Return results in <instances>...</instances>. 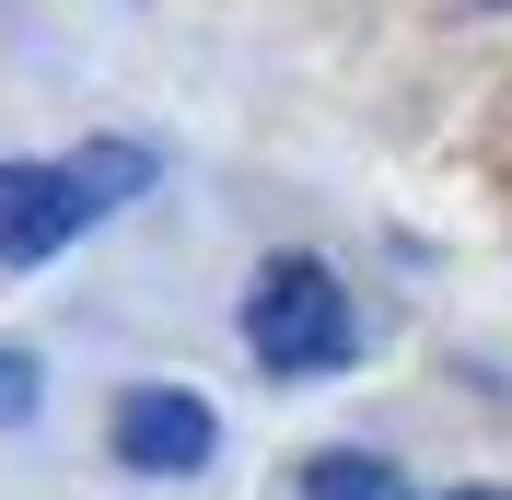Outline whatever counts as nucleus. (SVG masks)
I'll return each mask as SVG.
<instances>
[{
  "instance_id": "f03ea898",
  "label": "nucleus",
  "mask_w": 512,
  "mask_h": 500,
  "mask_svg": "<svg viewBox=\"0 0 512 500\" xmlns=\"http://www.w3.org/2000/svg\"><path fill=\"white\" fill-rule=\"evenodd\" d=\"M105 442H117L128 477H198V466H210V442H222V419H210L187 384H128L117 419H105Z\"/></svg>"
},
{
  "instance_id": "423d86ee",
  "label": "nucleus",
  "mask_w": 512,
  "mask_h": 500,
  "mask_svg": "<svg viewBox=\"0 0 512 500\" xmlns=\"http://www.w3.org/2000/svg\"><path fill=\"white\" fill-rule=\"evenodd\" d=\"M35 396H47V373H35L24 349H0V431H24V419H35Z\"/></svg>"
},
{
  "instance_id": "f257e3e1",
  "label": "nucleus",
  "mask_w": 512,
  "mask_h": 500,
  "mask_svg": "<svg viewBox=\"0 0 512 500\" xmlns=\"http://www.w3.org/2000/svg\"><path fill=\"white\" fill-rule=\"evenodd\" d=\"M245 349L268 373H338L361 349V314H350V280L326 256H268L245 291Z\"/></svg>"
},
{
  "instance_id": "20e7f679",
  "label": "nucleus",
  "mask_w": 512,
  "mask_h": 500,
  "mask_svg": "<svg viewBox=\"0 0 512 500\" xmlns=\"http://www.w3.org/2000/svg\"><path fill=\"white\" fill-rule=\"evenodd\" d=\"M59 175H70V198L105 221V210H128V198L152 187V152H140V140H94V152H70Z\"/></svg>"
},
{
  "instance_id": "0eeeda50",
  "label": "nucleus",
  "mask_w": 512,
  "mask_h": 500,
  "mask_svg": "<svg viewBox=\"0 0 512 500\" xmlns=\"http://www.w3.org/2000/svg\"><path fill=\"white\" fill-rule=\"evenodd\" d=\"M454 12H466V24H501V12H512V0H454Z\"/></svg>"
},
{
  "instance_id": "6e6552de",
  "label": "nucleus",
  "mask_w": 512,
  "mask_h": 500,
  "mask_svg": "<svg viewBox=\"0 0 512 500\" xmlns=\"http://www.w3.org/2000/svg\"><path fill=\"white\" fill-rule=\"evenodd\" d=\"M443 500H512V489H443Z\"/></svg>"
},
{
  "instance_id": "39448f33",
  "label": "nucleus",
  "mask_w": 512,
  "mask_h": 500,
  "mask_svg": "<svg viewBox=\"0 0 512 500\" xmlns=\"http://www.w3.org/2000/svg\"><path fill=\"white\" fill-rule=\"evenodd\" d=\"M303 500H408V477L384 466V454H350V442H326L315 466H303Z\"/></svg>"
},
{
  "instance_id": "7ed1b4c3",
  "label": "nucleus",
  "mask_w": 512,
  "mask_h": 500,
  "mask_svg": "<svg viewBox=\"0 0 512 500\" xmlns=\"http://www.w3.org/2000/svg\"><path fill=\"white\" fill-rule=\"evenodd\" d=\"M82 221H94V210L70 198L59 163H0V268H47Z\"/></svg>"
}]
</instances>
